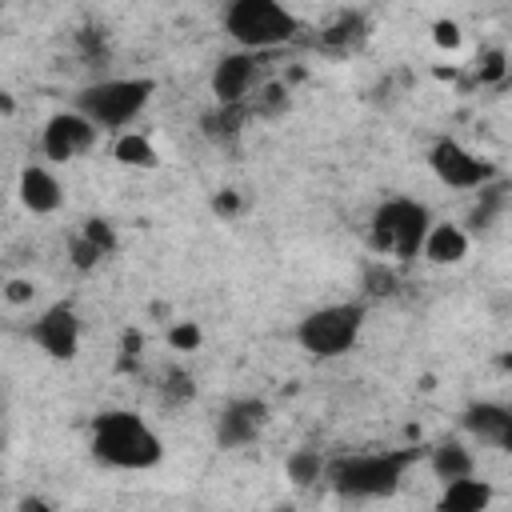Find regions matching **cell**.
<instances>
[{
  "instance_id": "cell-34",
  "label": "cell",
  "mask_w": 512,
  "mask_h": 512,
  "mask_svg": "<svg viewBox=\"0 0 512 512\" xmlns=\"http://www.w3.org/2000/svg\"><path fill=\"white\" fill-rule=\"evenodd\" d=\"M500 368H512V356H500Z\"/></svg>"
},
{
  "instance_id": "cell-21",
  "label": "cell",
  "mask_w": 512,
  "mask_h": 512,
  "mask_svg": "<svg viewBox=\"0 0 512 512\" xmlns=\"http://www.w3.org/2000/svg\"><path fill=\"white\" fill-rule=\"evenodd\" d=\"M160 396L168 404H180V400H192L196 396V384H192V376L184 368H168L164 372V384H160Z\"/></svg>"
},
{
  "instance_id": "cell-31",
  "label": "cell",
  "mask_w": 512,
  "mask_h": 512,
  "mask_svg": "<svg viewBox=\"0 0 512 512\" xmlns=\"http://www.w3.org/2000/svg\"><path fill=\"white\" fill-rule=\"evenodd\" d=\"M4 300H8V304L32 300V280H8V284H4Z\"/></svg>"
},
{
  "instance_id": "cell-10",
  "label": "cell",
  "mask_w": 512,
  "mask_h": 512,
  "mask_svg": "<svg viewBox=\"0 0 512 512\" xmlns=\"http://www.w3.org/2000/svg\"><path fill=\"white\" fill-rule=\"evenodd\" d=\"M260 76V52H228L212 68V96L224 108H236L248 100L252 84Z\"/></svg>"
},
{
  "instance_id": "cell-6",
  "label": "cell",
  "mask_w": 512,
  "mask_h": 512,
  "mask_svg": "<svg viewBox=\"0 0 512 512\" xmlns=\"http://www.w3.org/2000/svg\"><path fill=\"white\" fill-rule=\"evenodd\" d=\"M360 328H364V300L324 304L296 324V344L316 360H332L352 352V344L360 340Z\"/></svg>"
},
{
  "instance_id": "cell-33",
  "label": "cell",
  "mask_w": 512,
  "mask_h": 512,
  "mask_svg": "<svg viewBox=\"0 0 512 512\" xmlns=\"http://www.w3.org/2000/svg\"><path fill=\"white\" fill-rule=\"evenodd\" d=\"M20 512H48V504H44L40 496H24V500H20Z\"/></svg>"
},
{
  "instance_id": "cell-28",
  "label": "cell",
  "mask_w": 512,
  "mask_h": 512,
  "mask_svg": "<svg viewBox=\"0 0 512 512\" xmlns=\"http://www.w3.org/2000/svg\"><path fill=\"white\" fill-rule=\"evenodd\" d=\"M352 32H360V16L344 12V16H340V20H336V24L324 32V40H328V44H340V40H348Z\"/></svg>"
},
{
  "instance_id": "cell-18",
  "label": "cell",
  "mask_w": 512,
  "mask_h": 512,
  "mask_svg": "<svg viewBox=\"0 0 512 512\" xmlns=\"http://www.w3.org/2000/svg\"><path fill=\"white\" fill-rule=\"evenodd\" d=\"M240 124H244V104H236V108L216 104V112L204 116V132H208L212 140H232V136L240 132Z\"/></svg>"
},
{
  "instance_id": "cell-22",
  "label": "cell",
  "mask_w": 512,
  "mask_h": 512,
  "mask_svg": "<svg viewBox=\"0 0 512 512\" xmlns=\"http://www.w3.org/2000/svg\"><path fill=\"white\" fill-rule=\"evenodd\" d=\"M500 204H504V188H480V204L472 208V228H488L492 224V216L500 212Z\"/></svg>"
},
{
  "instance_id": "cell-13",
  "label": "cell",
  "mask_w": 512,
  "mask_h": 512,
  "mask_svg": "<svg viewBox=\"0 0 512 512\" xmlns=\"http://www.w3.org/2000/svg\"><path fill=\"white\" fill-rule=\"evenodd\" d=\"M16 192H20V204L28 212H36V216H48V212H56L64 204V188H60V180L44 164L20 168V188Z\"/></svg>"
},
{
  "instance_id": "cell-11",
  "label": "cell",
  "mask_w": 512,
  "mask_h": 512,
  "mask_svg": "<svg viewBox=\"0 0 512 512\" xmlns=\"http://www.w3.org/2000/svg\"><path fill=\"white\" fill-rule=\"evenodd\" d=\"M264 424H268V404L264 400H256V396L232 400L216 420V444L220 448H244L264 432Z\"/></svg>"
},
{
  "instance_id": "cell-23",
  "label": "cell",
  "mask_w": 512,
  "mask_h": 512,
  "mask_svg": "<svg viewBox=\"0 0 512 512\" xmlns=\"http://www.w3.org/2000/svg\"><path fill=\"white\" fill-rule=\"evenodd\" d=\"M68 252H72V268H76V272H92V268H96V264L104 260V252H100V248H96V244H92L88 236H80V232L72 236Z\"/></svg>"
},
{
  "instance_id": "cell-29",
  "label": "cell",
  "mask_w": 512,
  "mask_h": 512,
  "mask_svg": "<svg viewBox=\"0 0 512 512\" xmlns=\"http://www.w3.org/2000/svg\"><path fill=\"white\" fill-rule=\"evenodd\" d=\"M432 32H436V44H440V48H456V44H460V28H456L452 20H436Z\"/></svg>"
},
{
  "instance_id": "cell-24",
  "label": "cell",
  "mask_w": 512,
  "mask_h": 512,
  "mask_svg": "<svg viewBox=\"0 0 512 512\" xmlns=\"http://www.w3.org/2000/svg\"><path fill=\"white\" fill-rule=\"evenodd\" d=\"M80 236H88L104 256L108 252H116V232H112V224L108 220H100V216H92V220H84V228H80Z\"/></svg>"
},
{
  "instance_id": "cell-7",
  "label": "cell",
  "mask_w": 512,
  "mask_h": 512,
  "mask_svg": "<svg viewBox=\"0 0 512 512\" xmlns=\"http://www.w3.org/2000/svg\"><path fill=\"white\" fill-rule=\"evenodd\" d=\"M428 164H432L436 180L448 184V188H488L496 180V164L484 160V156H476V152H468L452 136H440L428 148Z\"/></svg>"
},
{
  "instance_id": "cell-8",
  "label": "cell",
  "mask_w": 512,
  "mask_h": 512,
  "mask_svg": "<svg viewBox=\"0 0 512 512\" xmlns=\"http://www.w3.org/2000/svg\"><path fill=\"white\" fill-rule=\"evenodd\" d=\"M96 124L84 116V112H56L48 116L44 132H40V152L52 160V164H68L76 156H84L92 144H96Z\"/></svg>"
},
{
  "instance_id": "cell-26",
  "label": "cell",
  "mask_w": 512,
  "mask_h": 512,
  "mask_svg": "<svg viewBox=\"0 0 512 512\" xmlns=\"http://www.w3.org/2000/svg\"><path fill=\"white\" fill-rule=\"evenodd\" d=\"M140 348H144V336H140L136 328H128V332L120 336V364H116V368H120V372H124V368L132 372L136 360H140Z\"/></svg>"
},
{
  "instance_id": "cell-19",
  "label": "cell",
  "mask_w": 512,
  "mask_h": 512,
  "mask_svg": "<svg viewBox=\"0 0 512 512\" xmlns=\"http://www.w3.org/2000/svg\"><path fill=\"white\" fill-rule=\"evenodd\" d=\"M116 160L120 164H132V168H152L156 164V152H152V144L140 132H124L116 140Z\"/></svg>"
},
{
  "instance_id": "cell-15",
  "label": "cell",
  "mask_w": 512,
  "mask_h": 512,
  "mask_svg": "<svg viewBox=\"0 0 512 512\" xmlns=\"http://www.w3.org/2000/svg\"><path fill=\"white\" fill-rule=\"evenodd\" d=\"M424 256L432 264H460L468 256V232L460 224H432L424 240Z\"/></svg>"
},
{
  "instance_id": "cell-2",
  "label": "cell",
  "mask_w": 512,
  "mask_h": 512,
  "mask_svg": "<svg viewBox=\"0 0 512 512\" xmlns=\"http://www.w3.org/2000/svg\"><path fill=\"white\" fill-rule=\"evenodd\" d=\"M420 456H424L420 448H388V452L340 456V460H332L324 468V480L332 484V492H340L348 500H376V496H392Z\"/></svg>"
},
{
  "instance_id": "cell-17",
  "label": "cell",
  "mask_w": 512,
  "mask_h": 512,
  "mask_svg": "<svg viewBox=\"0 0 512 512\" xmlns=\"http://www.w3.org/2000/svg\"><path fill=\"white\" fill-rule=\"evenodd\" d=\"M324 460H320V452L316 448H296L288 460H284V472H288V480L296 484V488H308V484H316L320 476H324Z\"/></svg>"
},
{
  "instance_id": "cell-20",
  "label": "cell",
  "mask_w": 512,
  "mask_h": 512,
  "mask_svg": "<svg viewBox=\"0 0 512 512\" xmlns=\"http://www.w3.org/2000/svg\"><path fill=\"white\" fill-rule=\"evenodd\" d=\"M364 292L368 296H392L396 292V272L384 264V260H372L364 268Z\"/></svg>"
},
{
  "instance_id": "cell-16",
  "label": "cell",
  "mask_w": 512,
  "mask_h": 512,
  "mask_svg": "<svg viewBox=\"0 0 512 512\" xmlns=\"http://www.w3.org/2000/svg\"><path fill=\"white\" fill-rule=\"evenodd\" d=\"M428 464H432V472H436L444 484L472 476V452H468L464 444H456V440L436 444V448H432V456H428Z\"/></svg>"
},
{
  "instance_id": "cell-4",
  "label": "cell",
  "mask_w": 512,
  "mask_h": 512,
  "mask_svg": "<svg viewBox=\"0 0 512 512\" xmlns=\"http://www.w3.org/2000/svg\"><path fill=\"white\" fill-rule=\"evenodd\" d=\"M224 32L240 44V52H268L296 40L300 20L276 0H236L224 8Z\"/></svg>"
},
{
  "instance_id": "cell-27",
  "label": "cell",
  "mask_w": 512,
  "mask_h": 512,
  "mask_svg": "<svg viewBox=\"0 0 512 512\" xmlns=\"http://www.w3.org/2000/svg\"><path fill=\"white\" fill-rule=\"evenodd\" d=\"M500 76H504V52H500V48H488V52L480 56V80L492 84V80H500Z\"/></svg>"
},
{
  "instance_id": "cell-3",
  "label": "cell",
  "mask_w": 512,
  "mask_h": 512,
  "mask_svg": "<svg viewBox=\"0 0 512 512\" xmlns=\"http://www.w3.org/2000/svg\"><path fill=\"white\" fill-rule=\"evenodd\" d=\"M432 232V216L420 200L408 196H388L384 204H376L372 224H368V244L380 256H396V260H412L416 252H424V240Z\"/></svg>"
},
{
  "instance_id": "cell-30",
  "label": "cell",
  "mask_w": 512,
  "mask_h": 512,
  "mask_svg": "<svg viewBox=\"0 0 512 512\" xmlns=\"http://www.w3.org/2000/svg\"><path fill=\"white\" fill-rule=\"evenodd\" d=\"M236 208H240V196H236L232 188H224V192L212 196V212H216V216H232Z\"/></svg>"
},
{
  "instance_id": "cell-5",
  "label": "cell",
  "mask_w": 512,
  "mask_h": 512,
  "mask_svg": "<svg viewBox=\"0 0 512 512\" xmlns=\"http://www.w3.org/2000/svg\"><path fill=\"white\" fill-rule=\"evenodd\" d=\"M156 80L152 76H120V80H96L80 88L76 112H84L96 128H128L152 100Z\"/></svg>"
},
{
  "instance_id": "cell-9",
  "label": "cell",
  "mask_w": 512,
  "mask_h": 512,
  "mask_svg": "<svg viewBox=\"0 0 512 512\" xmlns=\"http://www.w3.org/2000/svg\"><path fill=\"white\" fill-rule=\"evenodd\" d=\"M28 332H32V344H36L40 352H48L52 360H72L76 348H80V316H76V308H72L68 300L48 304V308L32 320Z\"/></svg>"
},
{
  "instance_id": "cell-12",
  "label": "cell",
  "mask_w": 512,
  "mask_h": 512,
  "mask_svg": "<svg viewBox=\"0 0 512 512\" xmlns=\"http://www.w3.org/2000/svg\"><path fill=\"white\" fill-rule=\"evenodd\" d=\"M460 424H464L472 436L496 444L500 452H512V408L492 404V400H480V404H468V408H464Z\"/></svg>"
},
{
  "instance_id": "cell-25",
  "label": "cell",
  "mask_w": 512,
  "mask_h": 512,
  "mask_svg": "<svg viewBox=\"0 0 512 512\" xmlns=\"http://www.w3.org/2000/svg\"><path fill=\"white\" fill-rule=\"evenodd\" d=\"M200 340H204V332H200V324H192V320H180V324L168 328V344H172L176 352H192V348H200Z\"/></svg>"
},
{
  "instance_id": "cell-14",
  "label": "cell",
  "mask_w": 512,
  "mask_h": 512,
  "mask_svg": "<svg viewBox=\"0 0 512 512\" xmlns=\"http://www.w3.org/2000/svg\"><path fill=\"white\" fill-rule=\"evenodd\" d=\"M488 504H492V484L480 476H464V480L444 484L436 512H484Z\"/></svg>"
},
{
  "instance_id": "cell-32",
  "label": "cell",
  "mask_w": 512,
  "mask_h": 512,
  "mask_svg": "<svg viewBox=\"0 0 512 512\" xmlns=\"http://www.w3.org/2000/svg\"><path fill=\"white\" fill-rule=\"evenodd\" d=\"M260 96H264V100H260V108H268V112H276V108H284V104H288V96H284V88H280V84H268Z\"/></svg>"
},
{
  "instance_id": "cell-1",
  "label": "cell",
  "mask_w": 512,
  "mask_h": 512,
  "mask_svg": "<svg viewBox=\"0 0 512 512\" xmlns=\"http://www.w3.org/2000/svg\"><path fill=\"white\" fill-rule=\"evenodd\" d=\"M92 452L108 468L144 472V468H156L164 460V440L148 428V420L140 412L108 408L92 420Z\"/></svg>"
}]
</instances>
